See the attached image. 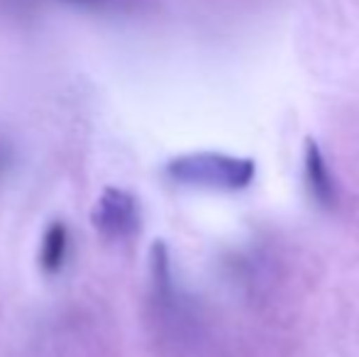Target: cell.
<instances>
[{
    "mask_svg": "<svg viewBox=\"0 0 359 357\" xmlns=\"http://www.w3.org/2000/svg\"><path fill=\"white\" fill-rule=\"evenodd\" d=\"M255 162L242 157H227L215 152L186 154L169 162L166 174L179 184L189 186H213V189H245L255 179Z\"/></svg>",
    "mask_w": 359,
    "mask_h": 357,
    "instance_id": "cell-1",
    "label": "cell"
},
{
    "mask_svg": "<svg viewBox=\"0 0 359 357\" xmlns=\"http://www.w3.org/2000/svg\"><path fill=\"white\" fill-rule=\"evenodd\" d=\"M95 228L110 240H125L133 238L140 230V208L137 201L128 191L108 189L103 198L95 206Z\"/></svg>",
    "mask_w": 359,
    "mask_h": 357,
    "instance_id": "cell-2",
    "label": "cell"
},
{
    "mask_svg": "<svg viewBox=\"0 0 359 357\" xmlns=\"http://www.w3.org/2000/svg\"><path fill=\"white\" fill-rule=\"evenodd\" d=\"M303 174L311 196L323 206V208H335L337 206V184L332 177L327 159L323 149L318 147L316 140H306V152H303Z\"/></svg>",
    "mask_w": 359,
    "mask_h": 357,
    "instance_id": "cell-3",
    "label": "cell"
},
{
    "mask_svg": "<svg viewBox=\"0 0 359 357\" xmlns=\"http://www.w3.org/2000/svg\"><path fill=\"white\" fill-rule=\"evenodd\" d=\"M69 228L64 223H52L47 228L42 238V248H39V267H42L47 274H57L62 271V267L67 264L69 257Z\"/></svg>",
    "mask_w": 359,
    "mask_h": 357,
    "instance_id": "cell-4",
    "label": "cell"
},
{
    "mask_svg": "<svg viewBox=\"0 0 359 357\" xmlns=\"http://www.w3.org/2000/svg\"><path fill=\"white\" fill-rule=\"evenodd\" d=\"M74 3H100V0H74Z\"/></svg>",
    "mask_w": 359,
    "mask_h": 357,
    "instance_id": "cell-5",
    "label": "cell"
}]
</instances>
